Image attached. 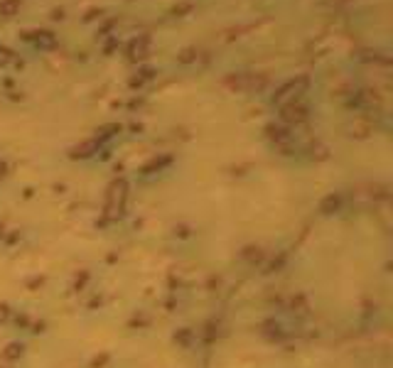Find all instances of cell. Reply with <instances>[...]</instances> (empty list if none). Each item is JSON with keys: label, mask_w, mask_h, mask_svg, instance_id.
<instances>
[{"label": "cell", "mask_w": 393, "mask_h": 368, "mask_svg": "<svg viewBox=\"0 0 393 368\" xmlns=\"http://www.w3.org/2000/svg\"><path fill=\"white\" fill-rule=\"evenodd\" d=\"M126 199H128V182H126V179H115V182L111 184V187H108L106 216H108V218H118V216H123Z\"/></svg>", "instance_id": "1"}, {"label": "cell", "mask_w": 393, "mask_h": 368, "mask_svg": "<svg viewBox=\"0 0 393 368\" xmlns=\"http://www.w3.org/2000/svg\"><path fill=\"white\" fill-rule=\"evenodd\" d=\"M307 77H297V79H293V81H288V84H283L280 89H278V93L273 96V103L275 106H290V103H295V101H300L302 98V93L307 91Z\"/></svg>", "instance_id": "2"}, {"label": "cell", "mask_w": 393, "mask_h": 368, "mask_svg": "<svg viewBox=\"0 0 393 368\" xmlns=\"http://www.w3.org/2000/svg\"><path fill=\"white\" fill-rule=\"evenodd\" d=\"M224 84H226L229 89H233V91H239V93H251V91L263 89L265 79L253 77V74H236V77H229Z\"/></svg>", "instance_id": "3"}, {"label": "cell", "mask_w": 393, "mask_h": 368, "mask_svg": "<svg viewBox=\"0 0 393 368\" xmlns=\"http://www.w3.org/2000/svg\"><path fill=\"white\" fill-rule=\"evenodd\" d=\"M283 121L285 123H302L307 118V106H302L300 101L290 103V106H283Z\"/></svg>", "instance_id": "4"}, {"label": "cell", "mask_w": 393, "mask_h": 368, "mask_svg": "<svg viewBox=\"0 0 393 368\" xmlns=\"http://www.w3.org/2000/svg\"><path fill=\"white\" fill-rule=\"evenodd\" d=\"M25 40L32 42V45H37V47H42V49H52V47L57 45L54 34L47 32V30H39V32H25Z\"/></svg>", "instance_id": "5"}, {"label": "cell", "mask_w": 393, "mask_h": 368, "mask_svg": "<svg viewBox=\"0 0 393 368\" xmlns=\"http://www.w3.org/2000/svg\"><path fill=\"white\" fill-rule=\"evenodd\" d=\"M101 145H103V142H98L96 138H91V140H86V142H82V145H76L74 150H71V157H91L94 153H98Z\"/></svg>", "instance_id": "6"}, {"label": "cell", "mask_w": 393, "mask_h": 368, "mask_svg": "<svg viewBox=\"0 0 393 368\" xmlns=\"http://www.w3.org/2000/svg\"><path fill=\"white\" fill-rule=\"evenodd\" d=\"M147 47H150V40H147V37H138V40H133L131 47H128L131 59H143V57L147 54Z\"/></svg>", "instance_id": "7"}, {"label": "cell", "mask_w": 393, "mask_h": 368, "mask_svg": "<svg viewBox=\"0 0 393 368\" xmlns=\"http://www.w3.org/2000/svg\"><path fill=\"white\" fill-rule=\"evenodd\" d=\"M17 10H20V0H3L0 3V15H5V17H13Z\"/></svg>", "instance_id": "8"}, {"label": "cell", "mask_w": 393, "mask_h": 368, "mask_svg": "<svg viewBox=\"0 0 393 368\" xmlns=\"http://www.w3.org/2000/svg\"><path fill=\"white\" fill-rule=\"evenodd\" d=\"M337 206H339V199H337L334 194H332V197H327V199L322 201V211H325V214H329V211H332V209H337Z\"/></svg>", "instance_id": "9"}, {"label": "cell", "mask_w": 393, "mask_h": 368, "mask_svg": "<svg viewBox=\"0 0 393 368\" xmlns=\"http://www.w3.org/2000/svg\"><path fill=\"white\" fill-rule=\"evenodd\" d=\"M167 162H170V157H163V160H155V162H150V165H147V167H145L143 172L147 174V172H152L155 167H157V169H160V167H163V165H167Z\"/></svg>", "instance_id": "10"}, {"label": "cell", "mask_w": 393, "mask_h": 368, "mask_svg": "<svg viewBox=\"0 0 393 368\" xmlns=\"http://www.w3.org/2000/svg\"><path fill=\"white\" fill-rule=\"evenodd\" d=\"M20 351H22V346L10 344V346H8V351H5V356H8V358H17V356H20Z\"/></svg>", "instance_id": "11"}, {"label": "cell", "mask_w": 393, "mask_h": 368, "mask_svg": "<svg viewBox=\"0 0 393 368\" xmlns=\"http://www.w3.org/2000/svg\"><path fill=\"white\" fill-rule=\"evenodd\" d=\"M13 59V52L10 49H5V47H0V66H3V64H8Z\"/></svg>", "instance_id": "12"}, {"label": "cell", "mask_w": 393, "mask_h": 368, "mask_svg": "<svg viewBox=\"0 0 393 368\" xmlns=\"http://www.w3.org/2000/svg\"><path fill=\"white\" fill-rule=\"evenodd\" d=\"M8 317H10V309H8V307L3 305V307H0V322H5Z\"/></svg>", "instance_id": "13"}, {"label": "cell", "mask_w": 393, "mask_h": 368, "mask_svg": "<svg viewBox=\"0 0 393 368\" xmlns=\"http://www.w3.org/2000/svg\"><path fill=\"white\" fill-rule=\"evenodd\" d=\"M5 177V162H0V179Z\"/></svg>", "instance_id": "14"}]
</instances>
